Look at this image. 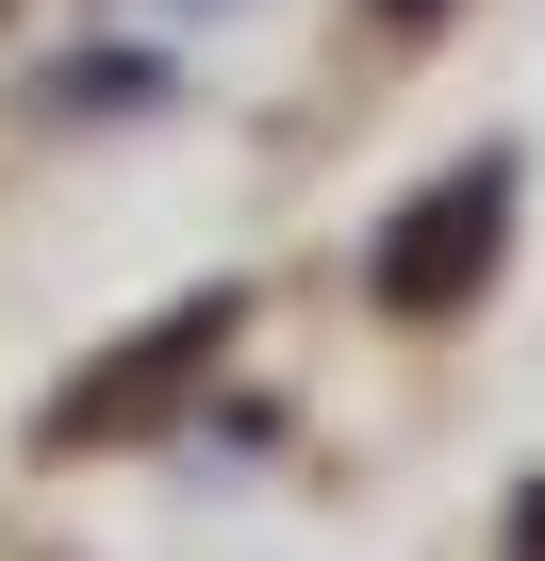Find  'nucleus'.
<instances>
[{
  "label": "nucleus",
  "mask_w": 545,
  "mask_h": 561,
  "mask_svg": "<svg viewBox=\"0 0 545 561\" xmlns=\"http://www.w3.org/2000/svg\"><path fill=\"white\" fill-rule=\"evenodd\" d=\"M512 182H529L512 149H463L446 182H413V198H397V231H381V264H364V280H381V314H413V331H430V314H479V298H496Z\"/></svg>",
  "instance_id": "nucleus-1"
},
{
  "label": "nucleus",
  "mask_w": 545,
  "mask_h": 561,
  "mask_svg": "<svg viewBox=\"0 0 545 561\" xmlns=\"http://www.w3.org/2000/svg\"><path fill=\"white\" fill-rule=\"evenodd\" d=\"M231 314H248V298H182L166 331H133V347H100V364H83L67 397H50V430H34V446H50V462H100V446H116L133 413H166V397H182V380H198V364L231 347Z\"/></svg>",
  "instance_id": "nucleus-2"
},
{
  "label": "nucleus",
  "mask_w": 545,
  "mask_h": 561,
  "mask_svg": "<svg viewBox=\"0 0 545 561\" xmlns=\"http://www.w3.org/2000/svg\"><path fill=\"white\" fill-rule=\"evenodd\" d=\"M381 18H430V0H381Z\"/></svg>",
  "instance_id": "nucleus-3"
}]
</instances>
